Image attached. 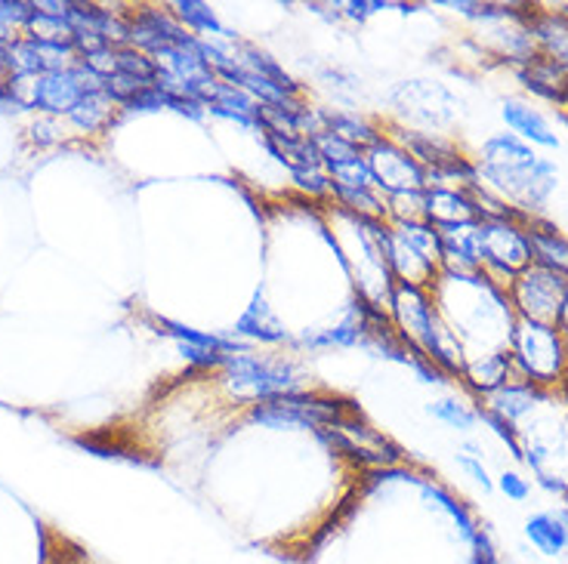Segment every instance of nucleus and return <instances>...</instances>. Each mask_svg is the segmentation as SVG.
<instances>
[{"instance_id":"1","label":"nucleus","mask_w":568,"mask_h":564,"mask_svg":"<svg viewBox=\"0 0 568 564\" xmlns=\"http://www.w3.org/2000/svg\"><path fill=\"white\" fill-rule=\"evenodd\" d=\"M479 180L485 188L507 200L519 213L532 217L541 210L559 183V170L553 161L541 158L532 146L516 139L513 133H497L479 148Z\"/></svg>"},{"instance_id":"2","label":"nucleus","mask_w":568,"mask_h":564,"mask_svg":"<svg viewBox=\"0 0 568 564\" xmlns=\"http://www.w3.org/2000/svg\"><path fill=\"white\" fill-rule=\"evenodd\" d=\"M513 380L532 382L537 389L568 380V343L556 324H537L516 318L510 330Z\"/></svg>"},{"instance_id":"3","label":"nucleus","mask_w":568,"mask_h":564,"mask_svg":"<svg viewBox=\"0 0 568 564\" xmlns=\"http://www.w3.org/2000/svg\"><path fill=\"white\" fill-rule=\"evenodd\" d=\"M251 419L269 429H343L347 422L359 419V407L343 399H318V395H278V399L259 401L251 407Z\"/></svg>"},{"instance_id":"4","label":"nucleus","mask_w":568,"mask_h":564,"mask_svg":"<svg viewBox=\"0 0 568 564\" xmlns=\"http://www.w3.org/2000/svg\"><path fill=\"white\" fill-rule=\"evenodd\" d=\"M222 370H226V389L244 401H269L278 395L297 392V370L281 361H269L251 352H229L222 355Z\"/></svg>"},{"instance_id":"5","label":"nucleus","mask_w":568,"mask_h":564,"mask_svg":"<svg viewBox=\"0 0 568 564\" xmlns=\"http://www.w3.org/2000/svg\"><path fill=\"white\" fill-rule=\"evenodd\" d=\"M566 274L553 272V269L541 266V262H532L510 281L507 299L513 306L516 318L537 321V324H559V311H563V303H566Z\"/></svg>"},{"instance_id":"6","label":"nucleus","mask_w":568,"mask_h":564,"mask_svg":"<svg viewBox=\"0 0 568 564\" xmlns=\"http://www.w3.org/2000/svg\"><path fill=\"white\" fill-rule=\"evenodd\" d=\"M479 225H482V274L500 291H507L516 274L534 262L525 225L510 219L479 222Z\"/></svg>"},{"instance_id":"7","label":"nucleus","mask_w":568,"mask_h":564,"mask_svg":"<svg viewBox=\"0 0 568 564\" xmlns=\"http://www.w3.org/2000/svg\"><path fill=\"white\" fill-rule=\"evenodd\" d=\"M389 311L396 330L402 336L404 346L421 348L423 355L436 343L439 333V309H436V296L426 287H414V284H399L389 293Z\"/></svg>"},{"instance_id":"8","label":"nucleus","mask_w":568,"mask_h":564,"mask_svg":"<svg viewBox=\"0 0 568 564\" xmlns=\"http://www.w3.org/2000/svg\"><path fill=\"white\" fill-rule=\"evenodd\" d=\"M365 158L374 173V183L386 198L399 192H426V170L389 136L367 148Z\"/></svg>"},{"instance_id":"9","label":"nucleus","mask_w":568,"mask_h":564,"mask_svg":"<svg viewBox=\"0 0 568 564\" xmlns=\"http://www.w3.org/2000/svg\"><path fill=\"white\" fill-rule=\"evenodd\" d=\"M442 237V272L467 278L482 272V225H448L439 229Z\"/></svg>"},{"instance_id":"10","label":"nucleus","mask_w":568,"mask_h":564,"mask_svg":"<svg viewBox=\"0 0 568 564\" xmlns=\"http://www.w3.org/2000/svg\"><path fill=\"white\" fill-rule=\"evenodd\" d=\"M423 217L433 229H448V225H467L479 222L476 204L467 188L460 185H433L423 192Z\"/></svg>"},{"instance_id":"11","label":"nucleus","mask_w":568,"mask_h":564,"mask_svg":"<svg viewBox=\"0 0 568 564\" xmlns=\"http://www.w3.org/2000/svg\"><path fill=\"white\" fill-rule=\"evenodd\" d=\"M500 118L504 124L513 130L516 139H522L525 146L537 148H559V133L551 127V121L534 109L532 102H522V99H507L500 106Z\"/></svg>"},{"instance_id":"12","label":"nucleus","mask_w":568,"mask_h":564,"mask_svg":"<svg viewBox=\"0 0 568 564\" xmlns=\"http://www.w3.org/2000/svg\"><path fill=\"white\" fill-rule=\"evenodd\" d=\"M451 93L445 87H436V84H426V81H411V84H399L396 93H392V102L411 114L414 121H423V124H433V127H442L451 121V109H439L436 99H445Z\"/></svg>"},{"instance_id":"13","label":"nucleus","mask_w":568,"mask_h":564,"mask_svg":"<svg viewBox=\"0 0 568 564\" xmlns=\"http://www.w3.org/2000/svg\"><path fill=\"white\" fill-rule=\"evenodd\" d=\"M529 37L537 56L551 59L568 72V16L551 13V10H534L529 16Z\"/></svg>"},{"instance_id":"14","label":"nucleus","mask_w":568,"mask_h":564,"mask_svg":"<svg viewBox=\"0 0 568 564\" xmlns=\"http://www.w3.org/2000/svg\"><path fill=\"white\" fill-rule=\"evenodd\" d=\"M207 111L217 114V118H226V121H235L239 127L244 130H259V102L247 90H241L235 84H222L217 81L214 93L207 96Z\"/></svg>"},{"instance_id":"15","label":"nucleus","mask_w":568,"mask_h":564,"mask_svg":"<svg viewBox=\"0 0 568 564\" xmlns=\"http://www.w3.org/2000/svg\"><path fill=\"white\" fill-rule=\"evenodd\" d=\"M460 377H463V382H467L476 395H482V399L492 395L504 382L513 380V358H510V348L467 358V367H463Z\"/></svg>"},{"instance_id":"16","label":"nucleus","mask_w":568,"mask_h":564,"mask_svg":"<svg viewBox=\"0 0 568 564\" xmlns=\"http://www.w3.org/2000/svg\"><path fill=\"white\" fill-rule=\"evenodd\" d=\"M544 395V389H537L532 382H504L500 389H495L492 395H485V414H492V417L504 419V422H510L516 426L519 419L525 417L529 410H532L534 404L541 401Z\"/></svg>"},{"instance_id":"17","label":"nucleus","mask_w":568,"mask_h":564,"mask_svg":"<svg viewBox=\"0 0 568 564\" xmlns=\"http://www.w3.org/2000/svg\"><path fill=\"white\" fill-rule=\"evenodd\" d=\"M522 84H525V90H532L534 96H541V99H547V102H556V106H563L566 109V99H568V72L566 69H559L556 62L551 59H544V56L534 53L525 65H522Z\"/></svg>"},{"instance_id":"18","label":"nucleus","mask_w":568,"mask_h":564,"mask_svg":"<svg viewBox=\"0 0 568 564\" xmlns=\"http://www.w3.org/2000/svg\"><path fill=\"white\" fill-rule=\"evenodd\" d=\"M525 235H529V244H532L534 262H541V266H547L553 272L568 278V237L559 229L541 222V219H532L525 225Z\"/></svg>"},{"instance_id":"19","label":"nucleus","mask_w":568,"mask_h":564,"mask_svg":"<svg viewBox=\"0 0 568 564\" xmlns=\"http://www.w3.org/2000/svg\"><path fill=\"white\" fill-rule=\"evenodd\" d=\"M235 336H247L254 343H285L288 340V330L278 321V315L263 296H254V303L241 311V318L235 321Z\"/></svg>"},{"instance_id":"20","label":"nucleus","mask_w":568,"mask_h":564,"mask_svg":"<svg viewBox=\"0 0 568 564\" xmlns=\"http://www.w3.org/2000/svg\"><path fill=\"white\" fill-rule=\"evenodd\" d=\"M263 143L273 151V158L281 161L288 170H310V167H325L318 158V148L310 136H281V133H263Z\"/></svg>"},{"instance_id":"21","label":"nucleus","mask_w":568,"mask_h":564,"mask_svg":"<svg viewBox=\"0 0 568 564\" xmlns=\"http://www.w3.org/2000/svg\"><path fill=\"white\" fill-rule=\"evenodd\" d=\"M525 540H529L541 555H563L568 549V534L563 515L534 512L532 518L525 522Z\"/></svg>"},{"instance_id":"22","label":"nucleus","mask_w":568,"mask_h":564,"mask_svg":"<svg viewBox=\"0 0 568 564\" xmlns=\"http://www.w3.org/2000/svg\"><path fill=\"white\" fill-rule=\"evenodd\" d=\"M362 340H367V330L359 309L347 311L343 321H337L334 328L315 330V333H303V336H300V343L310 348H349L355 346V343H362Z\"/></svg>"},{"instance_id":"23","label":"nucleus","mask_w":568,"mask_h":564,"mask_svg":"<svg viewBox=\"0 0 568 564\" xmlns=\"http://www.w3.org/2000/svg\"><path fill=\"white\" fill-rule=\"evenodd\" d=\"M173 16H177V22L183 25L189 35H195L198 40H204V37H222V40H229L232 37V32L222 25L217 13L207 3H202V0H180V3H173Z\"/></svg>"},{"instance_id":"24","label":"nucleus","mask_w":568,"mask_h":564,"mask_svg":"<svg viewBox=\"0 0 568 564\" xmlns=\"http://www.w3.org/2000/svg\"><path fill=\"white\" fill-rule=\"evenodd\" d=\"M325 127H328V133H334L337 139H343L349 146L362 148V151H367L374 143L384 139V133L374 127V124H367L365 118L349 114V111H325Z\"/></svg>"},{"instance_id":"25","label":"nucleus","mask_w":568,"mask_h":564,"mask_svg":"<svg viewBox=\"0 0 568 564\" xmlns=\"http://www.w3.org/2000/svg\"><path fill=\"white\" fill-rule=\"evenodd\" d=\"M330 195L340 207H347L355 219H386V198L377 188H352V185L330 183Z\"/></svg>"},{"instance_id":"26","label":"nucleus","mask_w":568,"mask_h":564,"mask_svg":"<svg viewBox=\"0 0 568 564\" xmlns=\"http://www.w3.org/2000/svg\"><path fill=\"white\" fill-rule=\"evenodd\" d=\"M426 414L433 419H439V422H445V426H451V429H458V432H470L479 419V410L467 407V404L458 399L430 401V404H426Z\"/></svg>"},{"instance_id":"27","label":"nucleus","mask_w":568,"mask_h":564,"mask_svg":"<svg viewBox=\"0 0 568 564\" xmlns=\"http://www.w3.org/2000/svg\"><path fill=\"white\" fill-rule=\"evenodd\" d=\"M315 148H318V158H322V164L325 167H337V164H349V161H359V158H365V151L355 146H349L343 139H337L334 133H318L315 139Z\"/></svg>"},{"instance_id":"28","label":"nucleus","mask_w":568,"mask_h":564,"mask_svg":"<svg viewBox=\"0 0 568 564\" xmlns=\"http://www.w3.org/2000/svg\"><path fill=\"white\" fill-rule=\"evenodd\" d=\"M389 222H426L423 217V192H399L386 198Z\"/></svg>"},{"instance_id":"29","label":"nucleus","mask_w":568,"mask_h":564,"mask_svg":"<svg viewBox=\"0 0 568 564\" xmlns=\"http://www.w3.org/2000/svg\"><path fill=\"white\" fill-rule=\"evenodd\" d=\"M325 170H328L330 183L352 185V188H377V183H374V173H371V167H367V158L349 161V164L325 167Z\"/></svg>"},{"instance_id":"30","label":"nucleus","mask_w":568,"mask_h":564,"mask_svg":"<svg viewBox=\"0 0 568 564\" xmlns=\"http://www.w3.org/2000/svg\"><path fill=\"white\" fill-rule=\"evenodd\" d=\"M293 185L300 192H306L312 198H325L330 195V176L325 167H310V170H293Z\"/></svg>"},{"instance_id":"31","label":"nucleus","mask_w":568,"mask_h":564,"mask_svg":"<svg viewBox=\"0 0 568 564\" xmlns=\"http://www.w3.org/2000/svg\"><path fill=\"white\" fill-rule=\"evenodd\" d=\"M497 491L504 493L507 500H513V503H525L532 496V485L519 473H504L497 478Z\"/></svg>"},{"instance_id":"32","label":"nucleus","mask_w":568,"mask_h":564,"mask_svg":"<svg viewBox=\"0 0 568 564\" xmlns=\"http://www.w3.org/2000/svg\"><path fill=\"white\" fill-rule=\"evenodd\" d=\"M458 466H460V469H463V473L470 475L473 481H479V485H482V491H492V488H495V481L488 478V473H485V466H482V459H476V456L458 454Z\"/></svg>"},{"instance_id":"33","label":"nucleus","mask_w":568,"mask_h":564,"mask_svg":"<svg viewBox=\"0 0 568 564\" xmlns=\"http://www.w3.org/2000/svg\"><path fill=\"white\" fill-rule=\"evenodd\" d=\"M384 3H347V16L352 19H365L371 16V13H377Z\"/></svg>"},{"instance_id":"34","label":"nucleus","mask_w":568,"mask_h":564,"mask_svg":"<svg viewBox=\"0 0 568 564\" xmlns=\"http://www.w3.org/2000/svg\"><path fill=\"white\" fill-rule=\"evenodd\" d=\"M556 328L563 330V333L568 336V293H566V303H563V311H559V324H556Z\"/></svg>"},{"instance_id":"35","label":"nucleus","mask_w":568,"mask_h":564,"mask_svg":"<svg viewBox=\"0 0 568 564\" xmlns=\"http://www.w3.org/2000/svg\"><path fill=\"white\" fill-rule=\"evenodd\" d=\"M463 451H467V456H476V459H482V447H479L476 441H467V444H463Z\"/></svg>"},{"instance_id":"36","label":"nucleus","mask_w":568,"mask_h":564,"mask_svg":"<svg viewBox=\"0 0 568 564\" xmlns=\"http://www.w3.org/2000/svg\"><path fill=\"white\" fill-rule=\"evenodd\" d=\"M566 109H568V99H566Z\"/></svg>"}]
</instances>
